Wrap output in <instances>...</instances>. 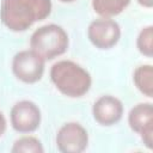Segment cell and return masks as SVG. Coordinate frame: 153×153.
<instances>
[{"label": "cell", "instance_id": "obj_1", "mask_svg": "<svg viewBox=\"0 0 153 153\" xmlns=\"http://www.w3.org/2000/svg\"><path fill=\"white\" fill-rule=\"evenodd\" d=\"M51 0H1L0 20L13 32H23L49 17Z\"/></svg>", "mask_w": 153, "mask_h": 153}, {"label": "cell", "instance_id": "obj_2", "mask_svg": "<svg viewBox=\"0 0 153 153\" xmlns=\"http://www.w3.org/2000/svg\"><path fill=\"white\" fill-rule=\"evenodd\" d=\"M49 75L56 90L69 98L85 96L92 85V78L88 71L71 60L55 62L50 68Z\"/></svg>", "mask_w": 153, "mask_h": 153}, {"label": "cell", "instance_id": "obj_3", "mask_svg": "<svg viewBox=\"0 0 153 153\" xmlns=\"http://www.w3.org/2000/svg\"><path fill=\"white\" fill-rule=\"evenodd\" d=\"M68 45V33L57 24H45L36 29L30 37V49L37 53L44 61L63 55Z\"/></svg>", "mask_w": 153, "mask_h": 153}, {"label": "cell", "instance_id": "obj_4", "mask_svg": "<svg viewBox=\"0 0 153 153\" xmlns=\"http://www.w3.org/2000/svg\"><path fill=\"white\" fill-rule=\"evenodd\" d=\"M45 61L32 49L18 51L12 59V73L24 84H36L44 74Z\"/></svg>", "mask_w": 153, "mask_h": 153}, {"label": "cell", "instance_id": "obj_5", "mask_svg": "<svg viewBox=\"0 0 153 153\" xmlns=\"http://www.w3.org/2000/svg\"><path fill=\"white\" fill-rule=\"evenodd\" d=\"M87 37L91 44L98 49L106 50L114 48L121 38V26L111 18H98L90 23Z\"/></svg>", "mask_w": 153, "mask_h": 153}, {"label": "cell", "instance_id": "obj_6", "mask_svg": "<svg viewBox=\"0 0 153 153\" xmlns=\"http://www.w3.org/2000/svg\"><path fill=\"white\" fill-rule=\"evenodd\" d=\"M42 115L38 105L31 100L17 102L10 112L12 128L20 134H30L38 129Z\"/></svg>", "mask_w": 153, "mask_h": 153}, {"label": "cell", "instance_id": "obj_7", "mask_svg": "<svg viewBox=\"0 0 153 153\" xmlns=\"http://www.w3.org/2000/svg\"><path fill=\"white\" fill-rule=\"evenodd\" d=\"M55 142L61 153H80L88 146V133L80 123L68 122L57 130Z\"/></svg>", "mask_w": 153, "mask_h": 153}, {"label": "cell", "instance_id": "obj_8", "mask_svg": "<svg viewBox=\"0 0 153 153\" xmlns=\"http://www.w3.org/2000/svg\"><path fill=\"white\" fill-rule=\"evenodd\" d=\"M128 124L130 129L139 134L143 145L153 148V105L151 103H139L133 106L128 114Z\"/></svg>", "mask_w": 153, "mask_h": 153}, {"label": "cell", "instance_id": "obj_9", "mask_svg": "<svg viewBox=\"0 0 153 153\" xmlns=\"http://www.w3.org/2000/svg\"><path fill=\"white\" fill-rule=\"evenodd\" d=\"M93 120L104 127L118 123L123 116V104L115 96H100L92 105Z\"/></svg>", "mask_w": 153, "mask_h": 153}, {"label": "cell", "instance_id": "obj_10", "mask_svg": "<svg viewBox=\"0 0 153 153\" xmlns=\"http://www.w3.org/2000/svg\"><path fill=\"white\" fill-rule=\"evenodd\" d=\"M135 87L146 97H153V67L151 65H141L133 73Z\"/></svg>", "mask_w": 153, "mask_h": 153}, {"label": "cell", "instance_id": "obj_11", "mask_svg": "<svg viewBox=\"0 0 153 153\" xmlns=\"http://www.w3.org/2000/svg\"><path fill=\"white\" fill-rule=\"evenodd\" d=\"M130 0H92L93 11L102 18H112L122 13Z\"/></svg>", "mask_w": 153, "mask_h": 153}, {"label": "cell", "instance_id": "obj_12", "mask_svg": "<svg viewBox=\"0 0 153 153\" xmlns=\"http://www.w3.org/2000/svg\"><path fill=\"white\" fill-rule=\"evenodd\" d=\"M11 152L12 153H43L44 148L39 139L31 135H25L17 139L13 142Z\"/></svg>", "mask_w": 153, "mask_h": 153}, {"label": "cell", "instance_id": "obj_13", "mask_svg": "<svg viewBox=\"0 0 153 153\" xmlns=\"http://www.w3.org/2000/svg\"><path fill=\"white\" fill-rule=\"evenodd\" d=\"M137 50L146 57L153 56V26L147 25L141 29L136 38Z\"/></svg>", "mask_w": 153, "mask_h": 153}, {"label": "cell", "instance_id": "obj_14", "mask_svg": "<svg viewBox=\"0 0 153 153\" xmlns=\"http://www.w3.org/2000/svg\"><path fill=\"white\" fill-rule=\"evenodd\" d=\"M6 128H7V121H6V117H5V115L0 111V137L5 134Z\"/></svg>", "mask_w": 153, "mask_h": 153}, {"label": "cell", "instance_id": "obj_15", "mask_svg": "<svg viewBox=\"0 0 153 153\" xmlns=\"http://www.w3.org/2000/svg\"><path fill=\"white\" fill-rule=\"evenodd\" d=\"M139 5H141L145 8H152L153 7V0H137Z\"/></svg>", "mask_w": 153, "mask_h": 153}, {"label": "cell", "instance_id": "obj_16", "mask_svg": "<svg viewBox=\"0 0 153 153\" xmlns=\"http://www.w3.org/2000/svg\"><path fill=\"white\" fill-rule=\"evenodd\" d=\"M60 2H65V4H69V2H74L76 0H59Z\"/></svg>", "mask_w": 153, "mask_h": 153}]
</instances>
